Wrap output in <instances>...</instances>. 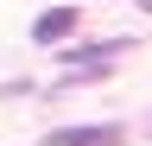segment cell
<instances>
[{
    "mask_svg": "<svg viewBox=\"0 0 152 146\" xmlns=\"http://www.w3.org/2000/svg\"><path fill=\"white\" fill-rule=\"evenodd\" d=\"M45 146H121V121H83V127H51Z\"/></svg>",
    "mask_w": 152,
    "mask_h": 146,
    "instance_id": "cell-1",
    "label": "cell"
},
{
    "mask_svg": "<svg viewBox=\"0 0 152 146\" xmlns=\"http://www.w3.org/2000/svg\"><path fill=\"white\" fill-rule=\"evenodd\" d=\"M76 32V7H45L32 19V45H57V38H70Z\"/></svg>",
    "mask_w": 152,
    "mask_h": 146,
    "instance_id": "cell-2",
    "label": "cell"
},
{
    "mask_svg": "<svg viewBox=\"0 0 152 146\" xmlns=\"http://www.w3.org/2000/svg\"><path fill=\"white\" fill-rule=\"evenodd\" d=\"M121 7H140V13H152V0H121Z\"/></svg>",
    "mask_w": 152,
    "mask_h": 146,
    "instance_id": "cell-3",
    "label": "cell"
}]
</instances>
